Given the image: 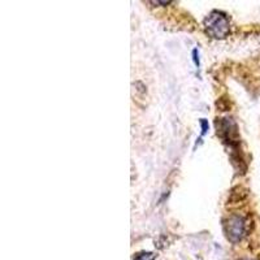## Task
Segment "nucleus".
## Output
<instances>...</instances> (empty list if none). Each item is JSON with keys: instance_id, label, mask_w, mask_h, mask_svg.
<instances>
[{"instance_id": "f03ea898", "label": "nucleus", "mask_w": 260, "mask_h": 260, "mask_svg": "<svg viewBox=\"0 0 260 260\" xmlns=\"http://www.w3.org/2000/svg\"><path fill=\"white\" fill-rule=\"evenodd\" d=\"M246 231V220L245 217L240 215H233L228 219L226 224H225V233H226L228 240L231 242H238L242 240V237L245 236Z\"/></svg>"}, {"instance_id": "423d86ee", "label": "nucleus", "mask_w": 260, "mask_h": 260, "mask_svg": "<svg viewBox=\"0 0 260 260\" xmlns=\"http://www.w3.org/2000/svg\"><path fill=\"white\" fill-rule=\"evenodd\" d=\"M192 60H194V64L197 68H199V65H201V61H199V53H198V50L195 48V50H192Z\"/></svg>"}, {"instance_id": "20e7f679", "label": "nucleus", "mask_w": 260, "mask_h": 260, "mask_svg": "<svg viewBox=\"0 0 260 260\" xmlns=\"http://www.w3.org/2000/svg\"><path fill=\"white\" fill-rule=\"evenodd\" d=\"M134 260H155V255L152 252H141Z\"/></svg>"}, {"instance_id": "39448f33", "label": "nucleus", "mask_w": 260, "mask_h": 260, "mask_svg": "<svg viewBox=\"0 0 260 260\" xmlns=\"http://www.w3.org/2000/svg\"><path fill=\"white\" fill-rule=\"evenodd\" d=\"M199 122H201V127H202V132H201V138H202V137H204L208 133V130H210V124H208V121L206 120V118H202Z\"/></svg>"}, {"instance_id": "f257e3e1", "label": "nucleus", "mask_w": 260, "mask_h": 260, "mask_svg": "<svg viewBox=\"0 0 260 260\" xmlns=\"http://www.w3.org/2000/svg\"><path fill=\"white\" fill-rule=\"evenodd\" d=\"M204 27L208 36L215 39H224L231 31V25L226 16L221 12L213 11L206 20H204Z\"/></svg>"}, {"instance_id": "0eeeda50", "label": "nucleus", "mask_w": 260, "mask_h": 260, "mask_svg": "<svg viewBox=\"0 0 260 260\" xmlns=\"http://www.w3.org/2000/svg\"><path fill=\"white\" fill-rule=\"evenodd\" d=\"M246 260H252V259H246Z\"/></svg>"}, {"instance_id": "7ed1b4c3", "label": "nucleus", "mask_w": 260, "mask_h": 260, "mask_svg": "<svg viewBox=\"0 0 260 260\" xmlns=\"http://www.w3.org/2000/svg\"><path fill=\"white\" fill-rule=\"evenodd\" d=\"M217 127V134L228 142L231 146H234L238 143V132H237V125L232 118H220L216 122Z\"/></svg>"}]
</instances>
